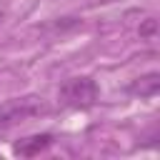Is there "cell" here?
I'll return each mask as SVG.
<instances>
[{"label":"cell","mask_w":160,"mask_h":160,"mask_svg":"<svg viewBox=\"0 0 160 160\" xmlns=\"http://www.w3.org/2000/svg\"><path fill=\"white\" fill-rule=\"evenodd\" d=\"M60 98L65 105L72 108H88L95 102L98 98V85L90 78H70L62 88H60Z\"/></svg>","instance_id":"obj_2"},{"label":"cell","mask_w":160,"mask_h":160,"mask_svg":"<svg viewBox=\"0 0 160 160\" xmlns=\"http://www.w3.org/2000/svg\"><path fill=\"white\" fill-rule=\"evenodd\" d=\"M48 145H50V135H32V138H25L15 145V155L32 158V155H40Z\"/></svg>","instance_id":"obj_3"},{"label":"cell","mask_w":160,"mask_h":160,"mask_svg":"<svg viewBox=\"0 0 160 160\" xmlns=\"http://www.w3.org/2000/svg\"><path fill=\"white\" fill-rule=\"evenodd\" d=\"M40 112H45L42 98H15L0 108V132L15 128L18 122H28Z\"/></svg>","instance_id":"obj_1"},{"label":"cell","mask_w":160,"mask_h":160,"mask_svg":"<svg viewBox=\"0 0 160 160\" xmlns=\"http://www.w3.org/2000/svg\"><path fill=\"white\" fill-rule=\"evenodd\" d=\"M158 88H160V78H158V72L142 75V78H138V82L130 85V90L138 92L140 98H152V95L158 92Z\"/></svg>","instance_id":"obj_4"}]
</instances>
